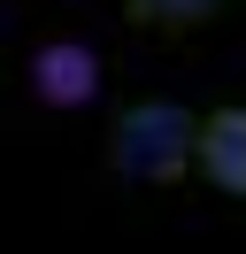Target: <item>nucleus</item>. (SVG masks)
<instances>
[{"instance_id":"nucleus-1","label":"nucleus","mask_w":246,"mask_h":254,"mask_svg":"<svg viewBox=\"0 0 246 254\" xmlns=\"http://www.w3.org/2000/svg\"><path fill=\"white\" fill-rule=\"evenodd\" d=\"M100 154H108V170L131 177V185H184V170H192V154H200V116L177 108V100H162V93L123 100V108L108 116Z\"/></svg>"},{"instance_id":"nucleus-2","label":"nucleus","mask_w":246,"mask_h":254,"mask_svg":"<svg viewBox=\"0 0 246 254\" xmlns=\"http://www.w3.org/2000/svg\"><path fill=\"white\" fill-rule=\"evenodd\" d=\"M31 93H39V108H92V93H100V54H92L85 39H46V47L31 54Z\"/></svg>"},{"instance_id":"nucleus-3","label":"nucleus","mask_w":246,"mask_h":254,"mask_svg":"<svg viewBox=\"0 0 246 254\" xmlns=\"http://www.w3.org/2000/svg\"><path fill=\"white\" fill-rule=\"evenodd\" d=\"M200 185H215L223 200H246V108H208L200 116Z\"/></svg>"},{"instance_id":"nucleus-4","label":"nucleus","mask_w":246,"mask_h":254,"mask_svg":"<svg viewBox=\"0 0 246 254\" xmlns=\"http://www.w3.org/2000/svg\"><path fill=\"white\" fill-rule=\"evenodd\" d=\"M215 16H223V0H123V23H138V31H154V39L208 31Z\"/></svg>"}]
</instances>
